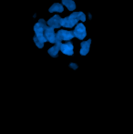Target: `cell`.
I'll return each mask as SVG.
<instances>
[{"mask_svg": "<svg viewBox=\"0 0 133 134\" xmlns=\"http://www.w3.org/2000/svg\"><path fill=\"white\" fill-rule=\"evenodd\" d=\"M74 37V32L73 31H67V30H59L56 35V41L55 43L62 42L63 40L68 41Z\"/></svg>", "mask_w": 133, "mask_h": 134, "instance_id": "6da1fadb", "label": "cell"}, {"mask_svg": "<svg viewBox=\"0 0 133 134\" xmlns=\"http://www.w3.org/2000/svg\"><path fill=\"white\" fill-rule=\"evenodd\" d=\"M73 32H74V37H76L78 39H84L87 36L86 27L82 23L78 24Z\"/></svg>", "mask_w": 133, "mask_h": 134, "instance_id": "7a4b0ae2", "label": "cell"}, {"mask_svg": "<svg viewBox=\"0 0 133 134\" xmlns=\"http://www.w3.org/2000/svg\"><path fill=\"white\" fill-rule=\"evenodd\" d=\"M44 36L46 37L47 41H49L50 43H55L56 41V34L54 32V29L50 27H47L44 29Z\"/></svg>", "mask_w": 133, "mask_h": 134, "instance_id": "3957f363", "label": "cell"}, {"mask_svg": "<svg viewBox=\"0 0 133 134\" xmlns=\"http://www.w3.org/2000/svg\"><path fill=\"white\" fill-rule=\"evenodd\" d=\"M61 19H62V18H61L60 16H57V15H56V16H54L53 18H51L48 21V27H50L52 28L60 27H61Z\"/></svg>", "mask_w": 133, "mask_h": 134, "instance_id": "277c9868", "label": "cell"}, {"mask_svg": "<svg viewBox=\"0 0 133 134\" xmlns=\"http://www.w3.org/2000/svg\"><path fill=\"white\" fill-rule=\"evenodd\" d=\"M60 50L64 54L71 56L73 54V44L69 41H67L66 43H62L60 47Z\"/></svg>", "mask_w": 133, "mask_h": 134, "instance_id": "5b68a950", "label": "cell"}, {"mask_svg": "<svg viewBox=\"0 0 133 134\" xmlns=\"http://www.w3.org/2000/svg\"><path fill=\"white\" fill-rule=\"evenodd\" d=\"M78 22V21L71 18L70 16H67V18L61 19V26L64 27H74Z\"/></svg>", "mask_w": 133, "mask_h": 134, "instance_id": "8992f818", "label": "cell"}, {"mask_svg": "<svg viewBox=\"0 0 133 134\" xmlns=\"http://www.w3.org/2000/svg\"><path fill=\"white\" fill-rule=\"evenodd\" d=\"M90 43H91V39H89L88 41L81 43V49H80V54L82 56H85L89 53V47H90Z\"/></svg>", "mask_w": 133, "mask_h": 134, "instance_id": "52a82bcc", "label": "cell"}, {"mask_svg": "<svg viewBox=\"0 0 133 134\" xmlns=\"http://www.w3.org/2000/svg\"><path fill=\"white\" fill-rule=\"evenodd\" d=\"M62 4L64 5H66L67 8L69 11H73L76 8V4L73 0H62Z\"/></svg>", "mask_w": 133, "mask_h": 134, "instance_id": "ba28073f", "label": "cell"}, {"mask_svg": "<svg viewBox=\"0 0 133 134\" xmlns=\"http://www.w3.org/2000/svg\"><path fill=\"white\" fill-rule=\"evenodd\" d=\"M49 12H63V5L59 3H55L50 7Z\"/></svg>", "mask_w": 133, "mask_h": 134, "instance_id": "9c48e42d", "label": "cell"}, {"mask_svg": "<svg viewBox=\"0 0 133 134\" xmlns=\"http://www.w3.org/2000/svg\"><path fill=\"white\" fill-rule=\"evenodd\" d=\"M59 49H60V48L56 45V46L52 47L51 48H49V49H48V54H49L50 56H52V57H56L57 55V53H59Z\"/></svg>", "mask_w": 133, "mask_h": 134, "instance_id": "30bf717a", "label": "cell"}, {"mask_svg": "<svg viewBox=\"0 0 133 134\" xmlns=\"http://www.w3.org/2000/svg\"><path fill=\"white\" fill-rule=\"evenodd\" d=\"M78 21H81V22H84L86 21V16L83 12H78Z\"/></svg>", "mask_w": 133, "mask_h": 134, "instance_id": "8fae6325", "label": "cell"}, {"mask_svg": "<svg viewBox=\"0 0 133 134\" xmlns=\"http://www.w3.org/2000/svg\"><path fill=\"white\" fill-rule=\"evenodd\" d=\"M34 41H35V44L37 46V48H43V46H44V44L43 43H41L39 40H37V37H34Z\"/></svg>", "mask_w": 133, "mask_h": 134, "instance_id": "7c38bea8", "label": "cell"}]
</instances>
